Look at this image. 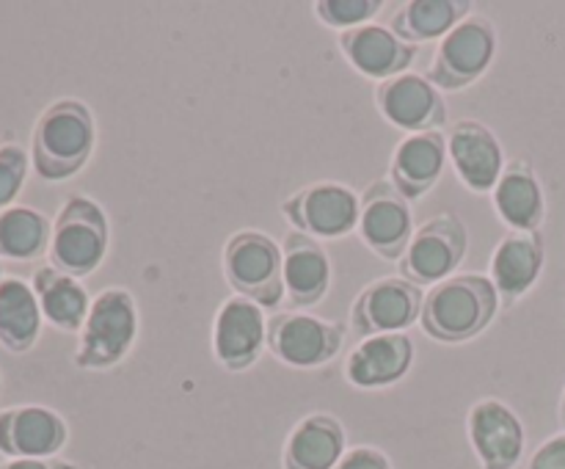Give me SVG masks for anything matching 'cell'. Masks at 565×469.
I'll return each mask as SVG.
<instances>
[{
	"mask_svg": "<svg viewBox=\"0 0 565 469\" xmlns=\"http://www.w3.org/2000/svg\"><path fill=\"white\" fill-rule=\"evenodd\" d=\"M500 296L483 274H456L425 292L419 326L425 334L445 345L475 340L494 323Z\"/></svg>",
	"mask_w": 565,
	"mask_h": 469,
	"instance_id": "1",
	"label": "cell"
},
{
	"mask_svg": "<svg viewBox=\"0 0 565 469\" xmlns=\"http://www.w3.org/2000/svg\"><path fill=\"white\" fill-rule=\"evenodd\" d=\"M97 147L94 114L81 99H55L33 125L31 163L42 180L64 182L86 169Z\"/></svg>",
	"mask_w": 565,
	"mask_h": 469,
	"instance_id": "2",
	"label": "cell"
},
{
	"mask_svg": "<svg viewBox=\"0 0 565 469\" xmlns=\"http://www.w3.org/2000/svg\"><path fill=\"white\" fill-rule=\"evenodd\" d=\"M138 337L136 298L125 287H108L92 298V309L77 340L75 364L83 370H110L125 362Z\"/></svg>",
	"mask_w": 565,
	"mask_h": 469,
	"instance_id": "3",
	"label": "cell"
},
{
	"mask_svg": "<svg viewBox=\"0 0 565 469\" xmlns=\"http://www.w3.org/2000/svg\"><path fill=\"white\" fill-rule=\"evenodd\" d=\"M110 226L108 215L94 199L75 196L61 204L50 237V265L75 279H86L103 265L108 254Z\"/></svg>",
	"mask_w": 565,
	"mask_h": 469,
	"instance_id": "4",
	"label": "cell"
},
{
	"mask_svg": "<svg viewBox=\"0 0 565 469\" xmlns=\"http://www.w3.org/2000/svg\"><path fill=\"white\" fill-rule=\"evenodd\" d=\"M221 270L235 296L248 298L263 309H274L285 301L281 279V243L268 232L237 230L224 243Z\"/></svg>",
	"mask_w": 565,
	"mask_h": 469,
	"instance_id": "5",
	"label": "cell"
},
{
	"mask_svg": "<svg viewBox=\"0 0 565 469\" xmlns=\"http://www.w3.org/2000/svg\"><path fill=\"white\" fill-rule=\"evenodd\" d=\"M497 44H500V36L491 17L469 14L439 42L428 66V81L439 92L469 88L494 64Z\"/></svg>",
	"mask_w": 565,
	"mask_h": 469,
	"instance_id": "6",
	"label": "cell"
},
{
	"mask_svg": "<svg viewBox=\"0 0 565 469\" xmlns=\"http://www.w3.org/2000/svg\"><path fill=\"white\" fill-rule=\"evenodd\" d=\"M469 252V232L458 215L439 213L414 230L401 257V276L417 287H434L456 276Z\"/></svg>",
	"mask_w": 565,
	"mask_h": 469,
	"instance_id": "7",
	"label": "cell"
},
{
	"mask_svg": "<svg viewBox=\"0 0 565 469\" xmlns=\"http://www.w3.org/2000/svg\"><path fill=\"white\" fill-rule=\"evenodd\" d=\"M281 213L296 232H303L315 241H340L359 230L362 202L342 182L320 180L290 193L281 202Z\"/></svg>",
	"mask_w": 565,
	"mask_h": 469,
	"instance_id": "8",
	"label": "cell"
},
{
	"mask_svg": "<svg viewBox=\"0 0 565 469\" xmlns=\"http://www.w3.org/2000/svg\"><path fill=\"white\" fill-rule=\"evenodd\" d=\"M345 342V326L307 312H276L268 318V351L281 364L315 370L337 359Z\"/></svg>",
	"mask_w": 565,
	"mask_h": 469,
	"instance_id": "9",
	"label": "cell"
},
{
	"mask_svg": "<svg viewBox=\"0 0 565 469\" xmlns=\"http://www.w3.org/2000/svg\"><path fill=\"white\" fill-rule=\"evenodd\" d=\"M425 292L403 276H379L356 296L351 307L353 334H406L423 315Z\"/></svg>",
	"mask_w": 565,
	"mask_h": 469,
	"instance_id": "10",
	"label": "cell"
},
{
	"mask_svg": "<svg viewBox=\"0 0 565 469\" xmlns=\"http://www.w3.org/2000/svg\"><path fill=\"white\" fill-rule=\"evenodd\" d=\"M359 237L375 257L401 263L414 235L412 202L390 180H375L359 196Z\"/></svg>",
	"mask_w": 565,
	"mask_h": 469,
	"instance_id": "11",
	"label": "cell"
},
{
	"mask_svg": "<svg viewBox=\"0 0 565 469\" xmlns=\"http://www.w3.org/2000/svg\"><path fill=\"white\" fill-rule=\"evenodd\" d=\"M268 348V315L259 303L243 296L221 301L213 320V353L230 373L252 367Z\"/></svg>",
	"mask_w": 565,
	"mask_h": 469,
	"instance_id": "12",
	"label": "cell"
},
{
	"mask_svg": "<svg viewBox=\"0 0 565 469\" xmlns=\"http://www.w3.org/2000/svg\"><path fill=\"white\" fill-rule=\"evenodd\" d=\"M467 434L483 469H516L524 456V425L500 397H483L467 414Z\"/></svg>",
	"mask_w": 565,
	"mask_h": 469,
	"instance_id": "13",
	"label": "cell"
},
{
	"mask_svg": "<svg viewBox=\"0 0 565 469\" xmlns=\"http://www.w3.org/2000/svg\"><path fill=\"white\" fill-rule=\"evenodd\" d=\"M375 105L392 127L406 130L408 136L441 130V125H447L445 94L428 81V75H417V72L379 83Z\"/></svg>",
	"mask_w": 565,
	"mask_h": 469,
	"instance_id": "14",
	"label": "cell"
},
{
	"mask_svg": "<svg viewBox=\"0 0 565 469\" xmlns=\"http://www.w3.org/2000/svg\"><path fill=\"white\" fill-rule=\"evenodd\" d=\"M447 160L456 169L458 180L472 193H491L502 169L505 152L491 127L478 119H458L447 130Z\"/></svg>",
	"mask_w": 565,
	"mask_h": 469,
	"instance_id": "15",
	"label": "cell"
},
{
	"mask_svg": "<svg viewBox=\"0 0 565 469\" xmlns=\"http://www.w3.org/2000/svg\"><path fill=\"white\" fill-rule=\"evenodd\" d=\"M342 55L348 64L367 81H392L397 75H406L408 66L419 58L417 44L403 42L390 25H359L351 31H342L337 36Z\"/></svg>",
	"mask_w": 565,
	"mask_h": 469,
	"instance_id": "16",
	"label": "cell"
},
{
	"mask_svg": "<svg viewBox=\"0 0 565 469\" xmlns=\"http://www.w3.org/2000/svg\"><path fill=\"white\" fill-rule=\"evenodd\" d=\"M546 243L541 232H508L491 254L489 279L505 309L516 307L541 279Z\"/></svg>",
	"mask_w": 565,
	"mask_h": 469,
	"instance_id": "17",
	"label": "cell"
},
{
	"mask_svg": "<svg viewBox=\"0 0 565 469\" xmlns=\"http://www.w3.org/2000/svg\"><path fill=\"white\" fill-rule=\"evenodd\" d=\"M70 439L64 417L47 406H11L0 412V452L9 458H55Z\"/></svg>",
	"mask_w": 565,
	"mask_h": 469,
	"instance_id": "18",
	"label": "cell"
},
{
	"mask_svg": "<svg viewBox=\"0 0 565 469\" xmlns=\"http://www.w3.org/2000/svg\"><path fill=\"white\" fill-rule=\"evenodd\" d=\"M281 279L292 307H318L331 287V259L323 243L303 232H287L281 241Z\"/></svg>",
	"mask_w": 565,
	"mask_h": 469,
	"instance_id": "19",
	"label": "cell"
},
{
	"mask_svg": "<svg viewBox=\"0 0 565 469\" xmlns=\"http://www.w3.org/2000/svg\"><path fill=\"white\" fill-rule=\"evenodd\" d=\"M447 163V132H414L395 147L390 160V182L408 199L419 202L434 191Z\"/></svg>",
	"mask_w": 565,
	"mask_h": 469,
	"instance_id": "20",
	"label": "cell"
},
{
	"mask_svg": "<svg viewBox=\"0 0 565 469\" xmlns=\"http://www.w3.org/2000/svg\"><path fill=\"white\" fill-rule=\"evenodd\" d=\"M414 364V342L408 334L364 337L345 359V379L356 390H386L406 379Z\"/></svg>",
	"mask_w": 565,
	"mask_h": 469,
	"instance_id": "21",
	"label": "cell"
},
{
	"mask_svg": "<svg viewBox=\"0 0 565 469\" xmlns=\"http://www.w3.org/2000/svg\"><path fill=\"white\" fill-rule=\"evenodd\" d=\"M491 202L511 232H541L546 218V196L527 158L508 160L491 191Z\"/></svg>",
	"mask_w": 565,
	"mask_h": 469,
	"instance_id": "22",
	"label": "cell"
},
{
	"mask_svg": "<svg viewBox=\"0 0 565 469\" xmlns=\"http://www.w3.org/2000/svg\"><path fill=\"white\" fill-rule=\"evenodd\" d=\"M345 428L334 414H307L285 441V469H334L345 456Z\"/></svg>",
	"mask_w": 565,
	"mask_h": 469,
	"instance_id": "23",
	"label": "cell"
},
{
	"mask_svg": "<svg viewBox=\"0 0 565 469\" xmlns=\"http://www.w3.org/2000/svg\"><path fill=\"white\" fill-rule=\"evenodd\" d=\"M31 287L36 292L42 318L53 329L64 331V334H75V331L81 334L88 309H92V298L81 279L53 268V265H44L33 274Z\"/></svg>",
	"mask_w": 565,
	"mask_h": 469,
	"instance_id": "24",
	"label": "cell"
},
{
	"mask_svg": "<svg viewBox=\"0 0 565 469\" xmlns=\"http://www.w3.org/2000/svg\"><path fill=\"white\" fill-rule=\"evenodd\" d=\"M472 14V0H406L390 14V31L403 42L423 44L445 39Z\"/></svg>",
	"mask_w": 565,
	"mask_h": 469,
	"instance_id": "25",
	"label": "cell"
},
{
	"mask_svg": "<svg viewBox=\"0 0 565 469\" xmlns=\"http://www.w3.org/2000/svg\"><path fill=\"white\" fill-rule=\"evenodd\" d=\"M42 309L31 281L3 276L0 281V345L9 353H28L42 334Z\"/></svg>",
	"mask_w": 565,
	"mask_h": 469,
	"instance_id": "26",
	"label": "cell"
},
{
	"mask_svg": "<svg viewBox=\"0 0 565 469\" xmlns=\"http://www.w3.org/2000/svg\"><path fill=\"white\" fill-rule=\"evenodd\" d=\"M53 224L36 207L11 204L0 210V257L28 263L50 252Z\"/></svg>",
	"mask_w": 565,
	"mask_h": 469,
	"instance_id": "27",
	"label": "cell"
},
{
	"mask_svg": "<svg viewBox=\"0 0 565 469\" xmlns=\"http://www.w3.org/2000/svg\"><path fill=\"white\" fill-rule=\"evenodd\" d=\"M384 9V0H318L315 14L323 25L337 31H351V28L370 25L379 11Z\"/></svg>",
	"mask_w": 565,
	"mask_h": 469,
	"instance_id": "28",
	"label": "cell"
},
{
	"mask_svg": "<svg viewBox=\"0 0 565 469\" xmlns=\"http://www.w3.org/2000/svg\"><path fill=\"white\" fill-rule=\"evenodd\" d=\"M28 166H31V158H28L20 143H3L0 147V210L11 207L14 199L20 196L22 185H25Z\"/></svg>",
	"mask_w": 565,
	"mask_h": 469,
	"instance_id": "29",
	"label": "cell"
},
{
	"mask_svg": "<svg viewBox=\"0 0 565 469\" xmlns=\"http://www.w3.org/2000/svg\"><path fill=\"white\" fill-rule=\"evenodd\" d=\"M334 469H392V463L386 458V452L379 450V447L359 445L351 447Z\"/></svg>",
	"mask_w": 565,
	"mask_h": 469,
	"instance_id": "30",
	"label": "cell"
},
{
	"mask_svg": "<svg viewBox=\"0 0 565 469\" xmlns=\"http://www.w3.org/2000/svg\"><path fill=\"white\" fill-rule=\"evenodd\" d=\"M527 469H565V430L550 436L539 450L530 456Z\"/></svg>",
	"mask_w": 565,
	"mask_h": 469,
	"instance_id": "31",
	"label": "cell"
},
{
	"mask_svg": "<svg viewBox=\"0 0 565 469\" xmlns=\"http://www.w3.org/2000/svg\"><path fill=\"white\" fill-rule=\"evenodd\" d=\"M0 469H77L75 463L61 461V458H9L0 463Z\"/></svg>",
	"mask_w": 565,
	"mask_h": 469,
	"instance_id": "32",
	"label": "cell"
},
{
	"mask_svg": "<svg viewBox=\"0 0 565 469\" xmlns=\"http://www.w3.org/2000/svg\"><path fill=\"white\" fill-rule=\"evenodd\" d=\"M561 423L565 425V386H563V395H561Z\"/></svg>",
	"mask_w": 565,
	"mask_h": 469,
	"instance_id": "33",
	"label": "cell"
},
{
	"mask_svg": "<svg viewBox=\"0 0 565 469\" xmlns=\"http://www.w3.org/2000/svg\"><path fill=\"white\" fill-rule=\"evenodd\" d=\"M0 392H3V375H0Z\"/></svg>",
	"mask_w": 565,
	"mask_h": 469,
	"instance_id": "34",
	"label": "cell"
},
{
	"mask_svg": "<svg viewBox=\"0 0 565 469\" xmlns=\"http://www.w3.org/2000/svg\"><path fill=\"white\" fill-rule=\"evenodd\" d=\"M0 281H3V265H0Z\"/></svg>",
	"mask_w": 565,
	"mask_h": 469,
	"instance_id": "35",
	"label": "cell"
}]
</instances>
